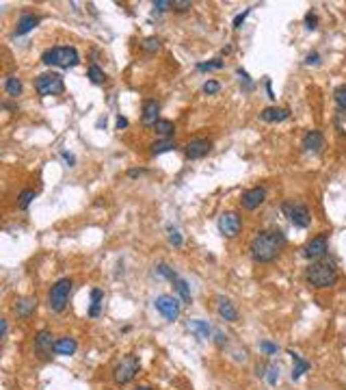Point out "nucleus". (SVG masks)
Returning <instances> with one entry per match:
<instances>
[{"instance_id":"f257e3e1","label":"nucleus","mask_w":346,"mask_h":390,"mask_svg":"<svg viewBox=\"0 0 346 390\" xmlns=\"http://www.w3.org/2000/svg\"><path fill=\"white\" fill-rule=\"evenodd\" d=\"M286 243L288 241H286V234L283 232H279V230H262V232H258L256 236H253L251 243H249L251 258L260 265L273 263V260L283 251Z\"/></svg>"},{"instance_id":"f03ea898","label":"nucleus","mask_w":346,"mask_h":390,"mask_svg":"<svg viewBox=\"0 0 346 390\" xmlns=\"http://www.w3.org/2000/svg\"><path fill=\"white\" fill-rule=\"evenodd\" d=\"M337 278H340V273H337L335 263H331V260H327V258L312 263L305 271L307 284L314 286V288H331L337 284Z\"/></svg>"},{"instance_id":"7ed1b4c3","label":"nucleus","mask_w":346,"mask_h":390,"mask_svg":"<svg viewBox=\"0 0 346 390\" xmlns=\"http://www.w3.org/2000/svg\"><path fill=\"white\" fill-rule=\"evenodd\" d=\"M41 63L48 67H63V70H69V67H76L80 63V55L74 46H55V48H48L41 55Z\"/></svg>"},{"instance_id":"20e7f679","label":"nucleus","mask_w":346,"mask_h":390,"mask_svg":"<svg viewBox=\"0 0 346 390\" xmlns=\"http://www.w3.org/2000/svg\"><path fill=\"white\" fill-rule=\"evenodd\" d=\"M138 371H141V360L134 356V354H128L121 358V362L113 369V381L117 386H126L128 381H132Z\"/></svg>"},{"instance_id":"39448f33","label":"nucleus","mask_w":346,"mask_h":390,"mask_svg":"<svg viewBox=\"0 0 346 390\" xmlns=\"http://www.w3.org/2000/svg\"><path fill=\"white\" fill-rule=\"evenodd\" d=\"M72 286L74 282L69 278H61L59 282H55L48 293V306L52 312H63L67 308V301H69V293H72Z\"/></svg>"},{"instance_id":"423d86ee","label":"nucleus","mask_w":346,"mask_h":390,"mask_svg":"<svg viewBox=\"0 0 346 390\" xmlns=\"http://www.w3.org/2000/svg\"><path fill=\"white\" fill-rule=\"evenodd\" d=\"M35 89H37V94H39L41 98L61 96L65 91L63 76L57 74V72H48V74L37 76V78H35Z\"/></svg>"},{"instance_id":"0eeeda50","label":"nucleus","mask_w":346,"mask_h":390,"mask_svg":"<svg viewBox=\"0 0 346 390\" xmlns=\"http://www.w3.org/2000/svg\"><path fill=\"white\" fill-rule=\"evenodd\" d=\"M283 212H286V217L290 219V224L294 228H310L312 224V215H310V208L303 204V202H286L283 204Z\"/></svg>"},{"instance_id":"6e6552de","label":"nucleus","mask_w":346,"mask_h":390,"mask_svg":"<svg viewBox=\"0 0 346 390\" xmlns=\"http://www.w3.org/2000/svg\"><path fill=\"white\" fill-rule=\"evenodd\" d=\"M154 306H156V310L163 315L167 321H178L180 312H182V304L178 301V297L173 295H158L156 299H154Z\"/></svg>"},{"instance_id":"1a4fd4ad","label":"nucleus","mask_w":346,"mask_h":390,"mask_svg":"<svg viewBox=\"0 0 346 390\" xmlns=\"http://www.w3.org/2000/svg\"><path fill=\"white\" fill-rule=\"evenodd\" d=\"M327 251H329L327 232H320L318 236H314V239L307 241V245L303 247V256L307 260H312V263H316V260H322L327 256Z\"/></svg>"},{"instance_id":"9d476101","label":"nucleus","mask_w":346,"mask_h":390,"mask_svg":"<svg viewBox=\"0 0 346 390\" xmlns=\"http://www.w3.org/2000/svg\"><path fill=\"white\" fill-rule=\"evenodd\" d=\"M240 228H242V219L238 212L234 210H227V212H223V215L219 217V232L223 236H227V239H234V236H238V232H240Z\"/></svg>"},{"instance_id":"9b49d317","label":"nucleus","mask_w":346,"mask_h":390,"mask_svg":"<svg viewBox=\"0 0 346 390\" xmlns=\"http://www.w3.org/2000/svg\"><path fill=\"white\" fill-rule=\"evenodd\" d=\"M266 202V189L264 187H253V189H247L244 193L240 195V206L244 210H256L260 208Z\"/></svg>"},{"instance_id":"f8f14e48","label":"nucleus","mask_w":346,"mask_h":390,"mask_svg":"<svg viewBox=\"0 0 346 390\" xmlns=\"http://www.w3.org/2000/svg\"><path fill=\"white\" fill-rule=\"evenodd\" d=\"M212 150V143L208 139H193L184 145V154H186L188 160H197V158H204L210 154Z\"/></svg>"},{"instance_id":"ddd939ff","label":"nucleus","mask_w":346,"mask_h":390,"mask_svg":"<svg viewBox=\"0 0 346 390\" xmlns=\"http://www.w3.org/2000/svg\"><path fill=\"white\" fill-rule=\"evenodd\" d=\"M301 145L307 152H320L322 148H325V137H322L320 130H307V133L303 135Z\"/></svg>"},{"instance_id":"4468645a","label":"nucleus","mask_w":346,"mask_h":390,"mask_svg":"<svg viewBox=\"0 0 346 390\" xmlns=\"http://www.w3.org/2000/svg\"><path fill=\"white\" fill-rule=\"evenodd\" d=\"M217 312H219V317H221L223 321H229V323L238 321V310H236V306L229 301L227 297H223V295L217 297Z\"/></svg>"},{"instance_id":"2eb2a0df","label":"nucleus","mask_w":346,"mask_h":390,"mask_svg":"<svg viewBox=\"0 0 346 390\" xmlns=\"http://www.w3.org/2000/svg\"><path fill=\"white\" fill-rule=\"evenodd\" d=\"M35 310H37V299H35V297H20V299H15V304H13V312L20 319H28Z\"/></svg>"},{"instance_id":"dca6fc26","label":"nucleus","mask_w":346,"mask_h":390,"mask_svg":"<svg viewBox=\"0 0 346 390\" xmlns=\"http://www.w3.org/2000/svg\"><path fill=\"white\" fill-rule=\"evenodd\" d=\"M290 117V109H281V106H266V109L260 111V119L268 121V124H275V121H283Z\"/></svg>"},{"instance_id":"f3484780","label":"nucleus","mask_w":346,"mask_h":390,"mask_svg":"<svg viewBox=\"0 0 346 390\" xmlns=\"http://www.w3.org/2000/svg\"><path fill=\"white\" fill-rule=\"evenodd\" d=\"M158 111H160V104L156 100H145L143 102V113H141L143 126H156V121L160 119Z\"/></svg>"},{"instance_id":"a211bd4d","label":"nucleus","mask_w":346,"mask_h":390,"mask_svg":"<svg viewBox=\"0 0 346 390\" xmlns=\"http://www.w3.org/2000/svg\"><path fill=\"white\" fill-rule=\"evenodd\" d=\"M186 327L197 336L199 340H208L210 338V334H212L210 323H208V321H202V319H190L186 323Z\"/></svg>"},{"instance_id":"6ab92c4d","label":"nucleus","mask_w":346,"mask_h":390,"mask_svg":"<svg viewBox=\"0 0 346 390\" xmlns=\"http://www.w3.org/2000/svg\"><path fill=\"white\" fill-rule=\"evenodd\" d=\"M55 336H52V332L48 330H41V332H37L35 334V338H33V347L37 351H50V349H55Z\"/></svg>"},{"instance_id":"aec40b11","label":"nucleus","mask_w":346,"mask_h":390,"mask_svg":"<svg viewBox=\"0 0 346 390\" xmlns=\"http://www.w3.org/2000/svg\"><path fill=\"white\" fill-rule=\"evenodd\" d=\"M76 349H78V342H76L72 336H63V338H59L55 342V354L57 356H74L76 354Z\"/></svg>"},{"instance_id":"412c9836","label":"nucleus","mask_w":346,"mask_h":390,"mask_svg":"<svg viewBox=\"0 0 346 390\" xmlns=\"http://www.w3.org/2000/svg\"><path fill=\"white\" fill-rule=\"evenodd\" d=\"M37 24H39V18L37 15H33V13H24L22 18L18 20V26H15V35H26V33H30Z\"/></svg>"},{"instance_id":"4be33fe9","label":"nucleus","mask_w":346,"mask_h":390,"mask_svg":"<svg viewBox=\"0 0 346 390\" xmlns=\"http://www.w3.org/2000/svg\"><path fill=\"white\" fill-rule=\"evenodd\" d=\"M290 356H292V362H294V366H292V379H301L303 373L310 371V362L303 360L299 354H294V351H290Z\"/></svg>"},{"instance_id":"5701e85b","label":"nucleus","mask_w":346,"mask_h":390,"mask_svg":"<svg viewBox=\"0 0 346 390\" xmlns=\"http://www.w3.org/2000/svg\"><path fill=\"white\" fill-rule=\"evenodd\" d=\"M102 301H104V290L102 288H93V290H91L89 317H97L100 315V310H102Z\"/></svg>"},{"instance_id":"b1692460","label":"nucleus","mask_w":346,"mask_h":390,"mask_svg":"<svg viewBox=\"0 0 346 390\" xmlns=\"http://www.w3.org/2000/svg\"><path fill=\"white\" fill-rule=\"evenodd\" d=\"M5 91H7V94H9L11 98L22 96V80L18 78V76H7V80H5Z\"/></svg>"},{"instance_id":"393cba45","label":"nucleus","mask_w":346,"mask_h":390,"mask_svg":"<svg viewBox=\"0 0 346 390\" xmlns=\"http://www.w3.org/2000/svg\"><path fill=\"white\" fill-rule=\"evenodd\" d=\"M87 76H89V80L93 82V85H104V82H106V74L100 70V65H97V63H91V65H89Z\"/></svg>"},{"instance_id":"a878e982","label":"nucleus","mask_w":346,"mask_h":390,"mask_svg":"<svg viewBox=\"0 0 346 390\" xmlns=\"http://www.w3.org/2000/svg\"><path fill=\"white\" fill-rule=\"evenodd\" d=\"M175 148H178V143L173 139H163V141L152 143V154H163V152H171Z\"/></svg>"},{"instance_id":"bb28decb","label":"nucleus","mask_w":346,"mask_h":390,"mask_svg":"<svg viewBox=\"0 0 346 390\" xmlns=\"http://www.w3.org/2000/svg\"><path fill=\"white\" fill-rule=\"evenodd\" d=\"M154 130H156L158 135H163L165 139H169V137L175 133V126H173V121H169V119H158L156 126H154Z\"/></svg>"},{"instance_id":"cd10ccee","label":"nucleus","mask_w":346,"mask_h":390,"mask_svg":"<svg viewBox=\"0 0 346 390\" xmlns=\"http://www.w3.org/2000/svg\"><path fill=\"white\" fill-rule=\"evenodd\" d=\"M175 284V290L180 293V297H182V301L184 304H190L193 301V297H190V288H188V284H186V280H182V278H178L173 282Z\"/></svg>"},{"instance_id":"c85d7f7f","label":"nucleus","mask_w":346,"mask_h":390,"mask_svg":"<svg viewBox=\"0 0 346 390\" xmlns=\"http://www.w3.org/2000/svg\"><path fill=\"white\" fill-rule=\"evenodd\" d=\"M33 200H35V191H33V189H24V191H22V193L18 195V206H20L22 210H26Z\"/></svg>"},{"instance_id":"c756f323","label":"nucleus","mask_w":346,"mask_h":390,"mask_svg":"<svg viewBox=\"0 0 346 390\" xmlns=\"http://www.w3.org/2000/svg\"><path fill=\"white\" fill-rule=\"evenodd\" d=\"M333 100L337 104L340 111H346V85H340L335 91H333Z\"/></svg>"},{"instance_id":"7c9ffc66","label":"nucleus","mask_w":346,"mask_h":390,"mask_svg":"<svg viewBox=\"0 0 346 390\" xmlns=\"http://www.w3.org/2000/svg\"><path fill=\"white\" fill-rule=\"evenodd\" d=\"M264 377H266V381L271 386H277V381H279V366H277V364H268Z\"/></svg>"},{"instance_id":"2f4dec72","label":"nucleus","mask_w":346,"mask_h":390,"mask_svg":"<svg viewBox=\"0 0 346 390\" xmlns=\"http://www.w3.org/2000/svg\"><path fill=\"white\" fill-rule=\"evenodd\" d=\"M167 234H169V243H171L173 247H182L184 239H182V234H180V230H178V228L169 226V228H167Z\"/></svg>"},{"instance_id":"473e14b6","label":"nucleus","mask_w":346,"mask_h":390,"mask_svg":"<svg viewBox=\"0 0 346 390\" xmlns=\"http://www.w3.org/2000/svg\"><path fill=\"white\" fill-rule=\"evenodd\" d=\"M141 48L152 55V52H156L160 48V39H158V37H145L143 44H141Z\"/></svg>"},{"instance_id":"72a5a7b5","label":"nucleus","mask_w":346,"mask_h":390,"mask_svg":"<svg viewBox=\"0 0 346 390\" xmlns=\"http://www.w3.org/2000/svg\"><path fill=\"white\" fill-rule=\"evenodd\" d=\"M223 65H225V63H223L221 59H212V61H206V63H199V65H197V70H199V72H208V70H221Z\"/></svg>"},{"instance_id":"f704fd0d","label":"nucleus","mask_w":346,"mask_h":390,"mask_svg":"<svg viewBox=\"0 0 346 390\" xmlns=\"http://www.w3.org/2000/svg\"><path fill=\"white\" fill-rule=\"evenodd\" d=\"M156 269H158V273H160V275H163V278H167L169 282H175V280H178V278H180V275H178V273H175L173 269H169V267H167L165 263H160V265L156 267Z\"/></svg>"},{"instance_id":"c9c22d12","label":"nucleus","mask_w":346,"mask_h":390,"mask_svg":"<svg viewBox=\"0 0 346 390\" xmlns=\"http://www.w3.org/2000/svg\"><path fill=\"white\" fill-rule=\"evenodd\" d=\"M305 28L307 30H316L318 28V15L314 11H307L305 13Z\"/></svg>"},{"instance_id":"e433bc0d","label":"nucleus","mask_w":346,"mask_h":390,"mask_svg":"<svg viewBox=\"0 0 346 390\" xmlns=\"http://www.w3.org/2000/svg\"><path fill=\"white\" fill-rule=\"evenodd\" d=\"M260 351L266 354V356H275L277 351H279V347H277L275 342H271V340H262V342H260Z\"/></svg>"},{"instance_id":"4c0bfd02","label":"nucleus","mask_w":346,"mask_h":390,"mask_svg":"<svg viewBox=\"0 0 346 390\" xmlns=\"http://www.w3.org/2000/svg\"><path fill=\"white\" fill-rule=\"evenodd\" d=\"M219 89H221V85H219L217 80H206V82H204V94H208V96L219 94Z\"/></svg>"},{"instance_id":"58836bf2","label":"nucleus","mask_w":346,"mask_h":390,"mask_svg":"<svg viewBox=\"0 0 346 390\" xmlns=\"http://www.w3.org/2000/svg\"><path fill=\"white\" fill-rule=\"evenodd\" d=\"M190 7H193V3H190V0H173V7L171 9H175V11H188Z\"/></svg>"},{"instance_id":"ea45409f","label":"nucleus","mask_w":346,"mask_h":390,"mask_svg":"<svg viewBox=\"0 0 346 390\" xmlns=\"http://www.w3.org/2000/svg\"><path fill=\"white\" fill-rule=\"evenodd\" d=\"M169 7H173V3H169V0H156V3H154V11H156V13H165Z\"/></svg>"},{"instance_id":"a19ab883","label":"nucleus","mask_w":346,"mask_h":390,"mask_svg":"<svg viewBox=\"0 0 346 390\" xmlns=\"http://www.w3.org/2000/svg\"><path fill=\"white\" fill-rule=\"evenodd\" d=\"M249 13H251V9H244L242 13H238L236 18H234V28H240V26H242V22L247 20V15H249Z\"/></svg>"},{"instance_id":"79ce46f5","label":"nucleus","mask_w":346,"mask_h":390,"mask_svg":"<svg viewBox=\"0 0 346 390\" xmlns=\"http://www.w3.org/2000/svg\"><path fill=\"white\" fill-rule=\"evenodd\" d=\"M238 76H242V82H244V87H247V91L253 89V82H251V78H249V74L244 72L242 67H238Z\"/></svg>"},{"instance_id":"37998d69","label":"nucleus","mask_w":346,"mask_h":390,"mask_svg":"<svg viewBox=\"0 0 346 390\" xmlns=\"http://www.w3.org/2000/svg\"><path fill=\"white\" fill-rule=\"evenodd\" d=\"M214 336H217V347H219V349H223V347L227 345V336L223 334L221 330H217V334H214Z\"/></svg>"},{"instance_id":"c03bdc74","label":"nucleus","mask_w":346,"mask_h":390,"mask_svg":"<svg viewBox=\"0 0 346 390\" xmlns=\"http://www.w3.org/2000/svg\"><path fill=\"white\" fill-rule=\"evenodd\" d=\"M305 63H307V65H318V63H320V55H318V52H312V55H307Z\"/></svg>"},{"instance_id":"a18cd8bd","label":"nucleus","mask_w":346,"mask_h":390,"mask_svg":"<svg viewBox=\"0 0 346 390\" xmlns=\"http://www.w3.org/2000/svg\"><path fill=\"white\" fill-rule=\"evenodd\" d=\"M61 156H63L65 158V163H69V167H74V163H76V156L74 154H69V152H61Z\"/></svg>"},{"instance_id":"49530a36","label":"nucleus","mask_w":346,"mask_h":390,"mask_svg":"<svg viewBox=\"0 0 346 390\" xmlns=\"http://www.w3.org/2000/svg\"><path fill=\"white\" fill-rule=\"evenodd\" d=\"M0 332H3L0 336H3V338H7V334H9V325H7V321H5V319L0 321Z\"/></svg>"},{"instance_id":"de8ad7c7","label":"nucleus","mask_w":346,"mask_h":390,"mask_svg":"<svg viewBox=\"0 0 346 390\" xmlns=\"http://www.w3.org/2000/svg\"><path fill=\"white\" fill-rule=\"evenodd\" d=\"M126 126H128V119H126V117H121V115H119V117H117V128L121 130V128H126Z\"/></svg>"},{"instance_id":"09e8293b","label":"nucleus","mask_w":346,"mask_h":390,"mask_svg":"<svg viewBox=\"0 0 346 390\" xmlns=\"http://www.w3.org/2000/svg\"><path fill=\"white\" fill-rule=\"evenodd\" d=\"M141 174H145L143 169H130L128 171V176H130V178H138V176H141Z\"/></svg>"},{"instance_id":"8fccbe9b","label":"nucleus","mask_w":346,"mask_h":390,"mask_svg":"<svg viewBox=\"0 0 346 390\" xmlns=\"http://www.w3.org/2000/svg\"><path fill=\"white\" fill-rule=\"evenodd\" d=\"M266 91H268V98H271V100H275V94H273V89H271V80L266 78Z\"/></svg>"},{"instance_id":"3c124183","label":"nucleus","mask_w":346,"mask_h":390,"mask_svg":"<svg viewBox=\"0 0 346 390\" xmlns=\"http://www.w3.org/2000/svg\"><path fill=\"white\" fill-rule=\"evenodd\" d=\"M134 390H154V388H150V386H136Z\"/></svg>"}]
</instances>
